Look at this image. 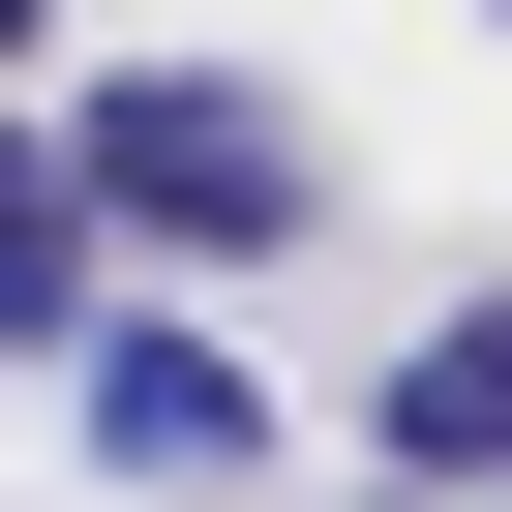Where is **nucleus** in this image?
<instances>
[{"mask_svg": "<svg viewBox=\"0 0 512 512\" xmlns=\"http://www.w3.org/2000/svg\"><path fill=\"white\" fill-rule=\"evenodd\" d=\"M91 452L121 482H241V452H272V362L181 332V302H91Z\"/></svg>", "mask_w": 512, "mask_h": 512, "instance_id": "f03ea898", "label": "nucleus"}, {"mask_svg": "<svg viewBox=\"0 0 512 512\" xmlns=\"http://www.w3.org/2000/svg\"><path fill=\"white\" fill-rule=\"evenodd\" d=\"M392 512H512V482H392Z\"/></svg>", "mask_w": 512, "mask_h": 512, "instance_id": "39448f33", "label": "nucleus"}, {"mask_svg": "<svg viewBox=\"0 0 512 512\" xmlns=\"http://www.w3.org/2000/svg\"><path fill=\"white\" fill-rule=\"evenodd\" d=\"M392 482H512V302H422V362H392Z\"/></svg>", "mask_w": 512, "mask_h": 512, "instance_id": "20e7f679", "label": "nucleus"}, {"mask_svg": "<svg viewBox=\"0 0 512 512\" xmlns=\"http://www.w3.org/2000/svg\"><path fill=\"white\" fill-rule=\"evenodd\" d=\"M0 61H31V0H0Z\"/></svg>", "mask_w": 512, "mask_h": 512, "instance_id": "423d86ee", "label": "nucleus"}, {"mask_svg": "<svg viewBox=\"0 0 512 512\" xmlns=\"http://www.w3.org/2000/svg\"><path fill=\"white\" fill-rule=\"evenodd\" d=\"M91 302H121V211H91V151H31V121H0V362H91Z\"/></svg>", "mask_w": 512, "mask_h": 512, "instance_id": "7ed1b4c3", "label": "nucleus"}, {"mask_svg": "<svg viewBox=\"0 0 512 512\" xmlns=\"http://www.w3.org/2000/svg\"><path fill=\"white\" fill-rule=\"evenodd\" d=\"M61 151H91V211H121V241H181V272H272V241L332 211V181H302V121L241 91V61H121Z\"/></svg>", "mask_w": 512, "mask_h": 512, "instance_id": "f257e3e1", "label": "nucleus"}]
</instances>
